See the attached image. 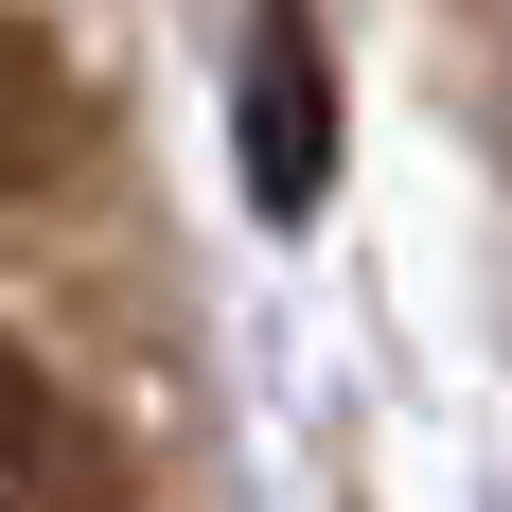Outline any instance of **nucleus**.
Returning <instances> with one entry per match:
<instances>
[{
    "label": "nucleus",
    "instance_id": "f257e3e1",
    "mask_svg": "<svg viewBox=\"0 0 512 512\" xmlns=\"http://www.w3.org/2000/svg\"><path fill=\"white\" fill-rule=\"evenodd\" d=\"M248 195L265 212H318V195H336V71H318V18H301V0L248 18Z\"/></svg>",
    "mask_w": 512,
    "mask_h": 512
},
{
    "label": "nucleus",
    "instance_id": "f03ea898",
    "mask_svg": "<svg viewBox=\"0 0 512 512\" xmlns=\"http://www.w3.org/2000/svg\"><path fill=\"white\" fill-rule=\"evenodd\" d=\"M0 512H124V460H106V424L53 389L18 336H0Z\"/></svg>",
    "mask_w": 512,
    "mask_h": 512
},
{
    "label": "nucleus",
    "instance_id": "7ed1b4c3",
    "mask_svg": "<svg viewBox=\"0 0 512 512\" xmlns=\"http://www.w3.org/2000/svg\"><path fill=\"white\" fill-rule=\"evenodd\" d=\"M53 159H71V71H53V36L0 18V195H36Z\"/></svg>",
    "mask_w": 512,
    "mask_h": 512
}]
</instances>
